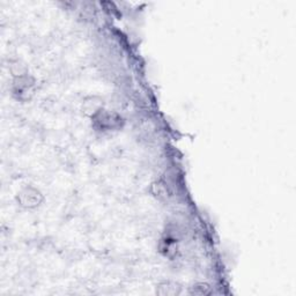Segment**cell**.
Returning a JSON list of instances; mask_svg holds the SVG:
<instances>
[{
    "mask_svg": "<svg viewBox=\"0 0 296 296\" xmlns=\"http://www.w3.org/2000/svg\"><path fill=\"white\" fill-rule=\"evenodd\" d=\"M182 293V287L177 282L163 281L156 287V294L161 296H176Z\"/></svg>",
    "mask_w": 296,
    "mask_h": 296,
    "instance_id": "obj_3",
    "label": "cell"
},
{
    "mask_svg": "<svg viewBox=\"0 0 296 296\" xmlns=\"http://www.w3.org/2000/svg\"><path fill=\"white\" fill-rule=\"evenodd\" d=\"M213 293V289L207 282H196L191 287L188 289V295H197V296H204V295H211Z\"/></svg>",
    "mask_w": 296,
    "mask_h": 296,
    "instance_id": "obj_5",
    "label": "cell"
},
{
    "mask_svg": "<svg viewBox=\"0 0 296 296\" xmlns=\"http://www.w3.org/2000/svg\"><path fill=\"white\" fill-rule=\"evenodd\" d=\"M94 128H96L99 131H111V130H117L122 126V117L116 115V113L109 112L107 110L101 109L99 112L93 116Z\"/></svg>",
    "mask_w": 296,
    "mask_h": 296,
    "instance_id": "obj_1",
    "label": "cell"
},
{
    "mask_svg": "<svg viewBox=\"0 0 296 296\" xmlns=\"http://www.w3.org/2000/svg\"><path fill=\"white\" fill-rule=\"evenodd\" d=\"M152 192L159 200H165L170 197L168 184L163 181H156L152 184Z\"/></svg>",
    "mask_w": 296,
    "mask_h": 296,
    "instance_id": "obj_4",
    "label": "cell"
},
{
    "mask_svg": "<svg viewBox=\"0 0 296 296\" xmlns=\"http://www.w3.org/2000/svg\"><path fill=\"white\" fill-rule=\"evenodd\" d=\"M101 109H102V104H101V101L97 97H90L89 100H87L83 103V111L92 117L99 112Z\"/></svg>",
    "mask_w": 296,
    "mask_h": 296,
    "instance_id": "obj_6",
    "label": "cell"
},
{
    "mask_svg": "<svg viewBox=\"0 0 296 296\" xmlns=\"http://www.w3.org/2000/svg\"><path fill=\"white\" fill-rule=\"evenodd\" d=\"M18 200L20 201V205L27 208L36 207L43 200L41 192L34 188H27L22 190L18 196Z\"/></svg>",
    "mask_w": 296,
    "mask_h": 296,
    "instance_id": "obj_2",
    "label": "cell"
}]
</instances>
